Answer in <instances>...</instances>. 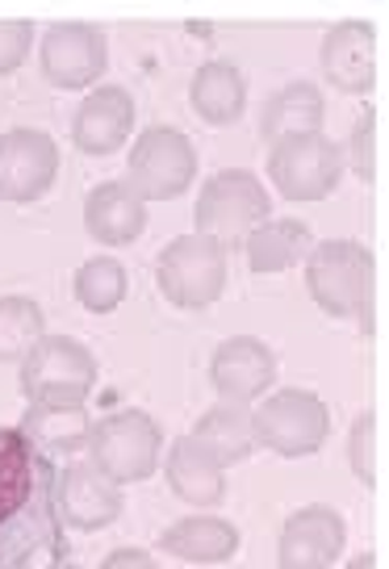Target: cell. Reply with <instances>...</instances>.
I'll return each instance as SVG.
<instances>
[{
  "label": "cell",
  "mask_w": 389,
  "mask_h": 569,
  "mask_svg": "<svg viewBox=\"0 0 389 569\" xmlns=\"http://www.w3.org/2000/svg\"><path fill=\"white\" fill-rule=\"evenodd\" d=\"M63 561L59 465L21 427H0V569H54Z\"/></svg>",
  "instance_id": "cell-1"
},
{
  "label": "cell",
  "mask_w": 389,
  "mask_h": 569,
  "mask_svg": "<svg viewBox=\"0 0 389 569\" xmlns=\"http://www.w3.org/2000/svg\"><path fill=\"white\" fill-rule=\"evenodd\" d=\"M306 264V289L322 315L331 319H360L372 327V281H377V260L365 243L356 239H327L315 243Z\"/></svg>",
  "instance_id": "cell-2"
},
{
  "label": "cell",
  "mask_w": 389,
  "mask_h": 569,
  "mask_svg": "<svg viewBox=\"0 0 389 569\" xmlns=\"http://www.w3.org/2000/svg\"><path fill=\"white\" fill-rule=\"evenodd\" d=\"M265 218H272L265 180L248 168H222L206 177L193 206V234H206L218 248H239Z\"/></svg>",
  "instance_id": "cell-3"
},
{
  "label": "cell",
  "mask_w": 389,
  "mask_h": 569,
  "mask_svg": "<svg viewBox=\"0 0 389 569\" xmlns=\"http://www.w3.org/2000/svg\"><path fill=\"white\" fill-rule=\"evenodd\" d=\"M84 448H89V465L97 473H106L113 486H130V481H147L160 469L163 431L151 415L134 407L113 410L92 423Z\"/></svg>",
  "instance_id": "cell-4"
},
{
  "label": "cell",
  "mask_w": 389,
  "mask_h": 569,
  "mask_svg": "<svg viewBox=\"0 0 389 569\" xmlns=\"http://www.w3.org/2000/svg\"><path fill=\"white\" fill-rule=\"evenodd\" d=\"M97 386V356L71 336H42L21 360V393L30 407H84Z\"/></svg>",
  "instance_id": "cell-5"
},
{
  "label": "cell",
  "mask_w": 389,
  "mask_h": 569,
  "mask_svg": "<svg viewBox=\"0 0 389 569\" xmlns=\"http://www.w3.org/2000/svg\"><path fill=\"white\" fill-rule=\"evenodd\" d=\"M251 431H256V448H272L277 457L298 461V457H310L327 445L331 410L315 390L285 386L251 410Z\"/></svg>",
  "instance_id": "cell-6"
},
{
  "label": "cell",
  "mask_w": 389,
  "mask_h": 569,
  "mask_svg": "<svg viewBox=\"0 0 389 569\" xmlns=\"http://www.w3.org/2000/svg\"><path fill=\"white\" fill-rule=\"evenodd\" d=\"M156 284L177 310H206L227 289V248L206 234H180L156 260Z\"/></svg>",
  "instance_id": "cell-7"
},
{
  "label": "cell",
  "mask_w": 389,
  "mask_h": 569,
  "mask_svg": "<svg viewBox=\"0 0 389 569\" xmlns=\"http://www.w3.org/2000/svg\"><path fill=\"white\" fill-rule=\"evenodd\" d=\"M268 177L285 201H322L339 189L343 147L327 134H285L268 147Z\"/></svg>",
  "instance_id": "cell-8"
},
{
  "label": "cell",
  "mask_w": 389,
  "mask_h": 569,
  "mask_svg": "<svg viewBox=\"0 0 389 569\" xmlns=\"http://www.w3.org/2000/svg\"><path fill=\"white\" fill-rule=\"evenodd\" d=\"M197 177V147L177 126H147L130 147L126 160V184L142 201H172Z\"/></svg>",
  "instance_id": "cell-9"
},
{
  "label": "cell",
  "mask_w": 389,
  "mask_h": 569,
  "mask_svg": "<svg viewBox=\"0 0 389 569\" xmlns=\"http://www.w3.org/2000/svg\"><path fill=\"white\" fill-rule=\"evenodd\" d=\"M109 47L92 21H54L38 42V68L54 89H89L106 76Z\"/></svg>",
  "instance_id": "cell-10"
},
{
  "label": "cell",
  "mask_w": 389,
  "mask_h": 569,
  "mask_svg": "<svg viewBox=\"0 0 389 569\" xmlns=\"http://www.w3.org/2000/svg\"><path fill=\"white\" fill-rule=\"evenodd\" d=\"M59 177V147L47 130L13 126L0 134V201L30 206Z\"/></svg>",
  "instance_id": "cell-11"
},
{
  "label": "cell",
  "mask_w": 389,
  "mask_h": 569,
  "mask_svg": "<svg viewBox=\"0 0 389 569\" xmlns=\"http://www.w3.org/2000/svg\"><path fill=\"white\" fill-rule=\"evenodd\" d=\"M272 377H277V352L256 336L222 339L210 356V386L222 402L248 407L272 390Z\"/></svg>",
  "instance_id": "cell-12"
},
{
  "label": "cell",
  "mask_w": 389,
  "mask_h": 569,
  "mask_svg": "<svg viewBox=\"0 0 389 569\" xmlns=\"http://www.w3.org/2000/svg\"><path fill=\"white\" fill-rule=\"evenodd\" d=\"M348 545V523L336 507H301L285 519L277 566L281 569H331Z\"/></svg>",
  "instance_id": "cell-13"
},
{
  "label": "cell",
  "mask_w": 389,
  "mask_h": 569,
  "mask_svg": "<svg viewBox=\"0 0 389 569\" xmlns=\"http://www.w3.org/2000/svg\"><path fill=\"white\" fill-rule=\"evenodd\" d=\"M122 486H113L106 473H97L89 461H71L59 469V516L63 528L76 532H101L122 516Z\"/></svg>",
  "instance_id": "cell-14"
},
{
  "label": "cell",
  "mask_w": 389,
  "mask_h": 569,
  "mask_svg": "<svg viewBox=\"0 0 389 569\" xmlns=\"http://www.w3.org/2000/svg\"><path fill=\"white\" fill-rule=\"evenodd\" d=\"M322 76L336 84L339 92H369L377 84V34H372L369 21L348 18L331 26L319 47Z\"/></svg>",
  "instance_id": "cell-15"
},
{
  "label": "cell",
  "mask_w": 389,
  "mask_h": 569,
  "mask_svg": "<svg viewBox=\"0 0 389 569\" xmlns=\"http://www.w3.org/2000/svg\"><path fill=\"white\" fill-rule=\"evenodd\" d=\"M130 134H134V97L122 84H97L76 109L71 142L84 156H113Z\"/></svg>",
  "instance_id": "cell-16"
},
{
  "label": "cell",
  "mask_w": 389,
  "mask_h": 569,
  "mask_svg": "<svg viewBox=\"0 0 389 569\" xmlns=\"http://www.w3.org/2000/svg\"><path fill=\"white\" fill-rule=\"evenodd\" d=\"M84 231L106 248H126L147 231V201L126 180H106L84 197Z\"/></svg>",
  "instance_id": "cell-17"
},
{
  "label": "cell",
  "mask_w": 389,
  "mask_h": 569,
  "mask_svg": "<svg viewBox=\"0 0 389 569\" xmlns=\"http://www.w3.org/2000/svg\"><path fill=\"white\" fill-rule=\"evenodd\" d=\"M189 106L206 126H230L248 109V80L227 59H206L189 80Z\"/></svg>",
  "instance_id": "cell-18"
},
{
  "label": "cell",
  "mask_w": 389,
  "mask_h": 569,
  "mask_svg": "<svg viewBox=\"0 0 389 569\" xmlns=\"http://www.w3.org/2000/svg\"><path fill=\"white\" fill-rule=\"evenodd\" d=\"M163 478L172 486V495L184 498L189 507H213L218 498L227 495V469L213 461L193 436L172 440L168 461H163Z\"/></svg>",
  "instance_id": "cell-19"
},
{
  "label": "cell",
  "mask_w": 389,
  "mask_h": 569,
  "mask_svg": "<svg viewBox=\"0 0 389 569\" xmlns=\"http://www.w3.org/2000/svg\"><path fill=\"white\" fill-rule=\"evenodd\" d=\"M160 549L193 566H222L239 552V528L222 516H184L163 528Z\"/></svg>",
  "instance_id": "cell-20"
},
{
  "label": "cell",
  "mask_w": 389,
  "mask_h": 569,
  "mask_svg": "<svg viewBox=\"0 0 389 569\" xmlns=\"http://www.w3.org/2000/svg\"><path fill=\"white\" fill-rule=\"evenodd\" d=\"M315 248V234L301 218H265L256 231L243 239V251H248V268L256 277H277V272H289L298 268Z\"/></svg>",
  "instance_id": "cell-21"
},
{
  "label": "cell",
  "mask_w": 389,
  "mask_h": 569,
  "mask_svg": "<svg viewBox=\"0 0 389 569\" xmlns=\"http://www.w3.org/2000/svg\"><path fill=\"white\" fill-rule=\"evenodd\" d=\"M193 436L197 445L210 452L213 461L222 465H239L248 461L251 452H256V431H251V410L239 407V402H218L210 407L201 419L193 423Z\"/></svg>",
  "instance_id": "cell-22"
},
{
  "label": "cell",
  "mask_w": 389,
  "mask_h": 569,
  "mask_svg": "<svg viewBox=\"0 0 389 569\" xmlns=\"http://www.w3.org/2000/svg\"><path fill=\"white\" fill-rule=\"evenodd\" d=\"M322 113H327V106H322L319 84H310V80H289L285 89H277L268 97L260 130H265L268 142L285 139V134H319Z\"/></svg>",
  "instance_id": "cell-23"
},
{
  "label": "cell",
  "mask_w": 389,
  "mask_h": 569,
  "mask_svg": "<svg viewBox=\"0 0 389 569\" xmlns=\"http://www.w3.org/2000/svg\"><path fill=\"white\" fill-rule=\"evenodd\" d=\"M18 427L42 452L54 457V452H76V448L89 445L92 419L89 407H47V402H38V407L26 410V419Z\"/></svg>",
  "instance_id": "cell-24"
},
{
  "label": "cell",
  "mask_w": 389,
  "mask_h": 569,
  "mask_svg": "<svg viewBox=\"0 0 389 569\" xmlns=\"http://www.w3.org/2000/svg\"><path fill=\"white\" fill-rule=\"evenodd\" d=\"M42 336H47V315L34 298H21V293L0 298V365L26 360Z\"/></svg>",
  "instance_id": "cell-25"
},
{
  "label": "cell",
  "mask_w": 389,
  "mask_h": 569,
  "mask_svg": "<svg viewBox=\"0 0 389 569\" xmlns=\"http://www.w3.org/2000/svg\"><path fill=\"white\" fill-rule=\"evenodd\" d=\"M76 302L84 306L89 315H113L126 298V268L109 256H92L76 272Z\"/></svg>",
  "instance_id": "cell-26"
},
{
  "label": "cell",
  "mask_w": 389,
  "mask_h": 569,
  "mask_svg": "<svg viewBox=\"0 0 389 569\" xmlns=\"http://www.w3.org/2000/svg\"><path fill=\"white\" fill-rule=\"evenodd\" d=\"M34 47V21L4 18L0 21V76H13Z\"/></svg>",
  "instance_id": "cell-27"
},
{
  "label": "cell",
  "mask_w": 389,
  "mask_h": 569,
  "mask_svg": "<svg viewBox=\"0 0 389 569\" xmlns=\"http://www.w3.org/2000/svg\"><path fill=\"white\" fill-rule=\"evenodd\" d=\"M372 440H377V419L372 415H360L348 431V465H352V473L365 486L377 481V465H372Z\"/></svg>",
  "instance_id": "cell-28"
},
{
  "label": "cell",
  "mask_w": 389,
  "mask_h": 569,
  "mask_svg": "<svg viewBox=\"0 0 389 569\" xmlns=\"http://www.w3.org/2000/svg\"><path fill=\"white\" fill-rule=\"evenodd\" d=\"M372 134H377V113L365 109L352 130V139L343 147V168H352L360 180H372Z\"/></svg>",
  "instance_id": "cell-29"
},
{
  "label": "cell",
  "mask_w": 389,
  "mask_h": 569,
  "mask_svg": "<svg viewBox=\"0 0 389 569\" xmlns=\"http://www.w3.org/2000/svg\"><path fill=\"white\" fill-rule=\"evenodd\" d=\"M101 569H156V561H151V552L142 549H113L101 561Z\"/></svg>",
  "instance_id": "cell-30"
},
{
  "label": "cell",
  "mask_w": 389,
  "mask_h": 569,
  "mask_svg": "<svg viewBox=\"0 0 389 569\" xmlns=\"http://www.w3.org/2000/svg\"><path fill=\"white\" fill-rule=\"evenodd\" d=\"M343 569H377V557H372V552H360V557H352Z\"/></svg>",
  "instance_id": "cell-31"
},
{
  "label": "cell",
  "mask_w": 389,
  "mask_h": 569,
  "mask_svg": "<svg viewBox=\"0 0 389 569\" xmlns=\"http://www.w3.org/2000/svg\"><path fill=\"white\" fill-rule=\"evenodd\" d=\"M54 569H80V566H76V561H63V566H54Z\"/></svg>",
  "instance_id": "cell-32"
}]
</instances>
